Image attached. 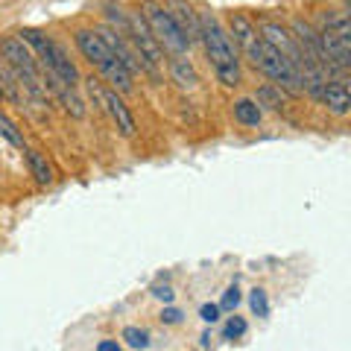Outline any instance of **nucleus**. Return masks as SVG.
I'll list each match as a JSON object with an SVG mask.
<instances>
[{"label": "nucleus", "instance_id": "nucleus-24", "mask_svg": "<svg viewBox=\"0 0 351 351\" xmlns=\"http://www.w3.org/2000/svg\"><path fill=\"white\" fill-rule=\"evenodd\" d=\"M161 322H167V325L182 322V311H176V307H164V313H161Z\"/></svg>", "mask_w": 351, "mask_h": 351}, {"label": "nucleus", "instance_id": "nucleus-18", "mask_svg": "<svg viewBox=\"0 0 351 351\" xmlns=\"http://www.w3.org/2000/svg\"><path fill=\"white\" fill-rule=\"evenodd\" d=\"M249 304H252V313H255V316H261V319H267V316H269V299H267V293H263V290H252L249 293Z\"/></svg>", "mask_w": 351, "mask_h": 351}, {"label": "nucleus", "instance_id": "nucleus-6", "mask_svg": "<svg viewBox=\"0 0 351 351\" xmlns=\"http://www.w3.org/2000/svg\"><path fill=\"white\" fill-rule=\"evenodd\" d=\"M167 12L173 15L176 27L182 29V36L188 38V44H196L199 41V12L188 3V0H170Z\"/></svg>", "mask_w": 351, "mask_h": 351}, {"label": "nucleus", "instance_id": "nucleus-20", "mask_svg": "<svg viewBox=\"0 0 351 351\" xmlns=\"http://www.w3.org/2000/svg\"><path fill=\"white\" fill-rule=\"evenodd\" d=\"M85 88H88V97L94 100V106H100L103 108V100H106V88L100 80H94V76H88L85 80Z\"/></svg>", "mask_w": 351, "mask_h": 351}, {"label": "nucleus", "instance_id": "nucleus-9", "mask_svg": "<svg viewBox=\"0 0 351 351\" xmlns=\"http://www.w3.org/2000/svg\"><path fill=\"white\" fill-rule=\"evenodd\" d=\"M167 64H170V80L176 85H179V88H196V82H199V73H196L193 62L188 56H170Z\"/></svg>", "mask_w": 351, "mask_h": 351}, {"label": "nucleus", "instance_id": "nucleus-12", "mask_svg": "<svg viewBox=\"0 0 351 351\" xmlns=\"http://www.w3.org/2000/svg\"><path fill=\"white\" fill-rule=\"evenodd\" d=\"M234 120L237 123H243V126H258L261 120H263V108L252 100V97H243V100H237L234 103Z\"/></svg>", "mask_w": 351, "mask_h": 351}, {"label": "nucleus", "instance_id": "nucleus-5", "mask_svg": "<svg viewBox=\"0 0 351 351\" xmlns=\"http://www.w3.org/2000/svg\"><path fill=\"white\" fill-rule=\"evenodd\" d=\"M319 103L331 114H337V117H346L351 112V88H348L346 76H339V80H325L322 94H319Z\"/></svg>", "mask_w": 351, "mask_h": 351}, {"label": "nucleus", "instance_id": "nucleus-2", "mask_svg": "<svg viewBox=\"0 0 351 351\" xmlns=\"http://www.w3.org/2000/svg\"><path fill=\"white\" fill-rule=\"evenodd\" d=\"M138 12L144 15L147 27H149V32H152V38L158 41L161 53L167 50L170 56H188L191 44H188V38L182 36V29L176 27L173 15L167 12V6H164V3H158V0H144Z\"/></svg>", "mask_w": 351, "mask_h": 351}, {"label": "nucleus", "instance_id": "nucleus-17", "mask_svg": "<svg viewBox=\"0 0 351 351\" xmlns=\"http://www.w3.org/2000/svg\"><path fill=\"white\" fill-rule=\"evenodd\" d=\"M123 339H126L129 348H147L149 346V334L144 331V328H135V325L123 328Z\"/></svg>", "mask_w": 351, "mask_h": 351}, {"label": "nucleus", "instance_id": "nucleus-1", "mask_svg": "<svg viewBox=\"0 0 351 351\" xmlns=\"http://www.w3.org/2000/svg\"><path fill=\"white\" fill-rule=\"evenodd\" d=\"M199 41L208 53V62H211L217 80L226 88L240 85V80H243V73H240V53L234 50L228 32L219 27V21L211 12H199Z\"/></svg>", "mask_w": 351, "mask_h": 351}, {"label": "nucleus", "instance_id": "nucleus-25", "mask_svg": "<svg viewBox=\"0 0 351 351\" xmlns=\"http://www.w3.org/2000/svg\"><path fill=\"white\" fill-rule=\"evenodd\" d=\"M97 351H120V346L114 343V339H103V343L97 346Z\"/></svg>", "mask_w": 351, "mask_h": 351}, {"label": "nucleus", "instance_id": "nucleus-8", "mask_svg": "<svg viewBox=\"0 0 351 351\" xmlns=\"http://www.w3.org/2000/svg\"><path fill=\"white\" fill-rule=\"evenodd\" d=\"M103 112H108V117L114 120V126H117V132H120L123 138H132V135H135V117H132L129 106L123 103V97H117V91H112V88L106 91Z\"/></svg>", "mask_w": 351, "mask_h": 351}, {"label": "nucleus", "instance_id": "nucleus-19", "mask_svg": "<svg viewBox=\"0 0 351 351\" xmlns=\"http://www.w3.org/2000/svg\"><path fill=\"white\" fill-rule=\"evenodd\" d=\"M240 302H243V295H240V287H237V284H232V287H228V290L223 293V299H219V311L234 313Z\"/></svg>", "mask_w": 351, "mask_h": 351}, {"label": "nucleus", "instance_id": "nucleus-21", "mask_svg": "<svg viewBox=\"0 0 351 351\" xmlns=\"http://www.w3.org/2000/svg\"><path fill=\"white\" fill-rule=\"evenodd\" d=\"M246 334V319L243 316H232V319H228V325H226V339H240Z\"/></svg>", "mask_w": 351, "mask_h": 351}, {"label": "nucleus", "instance_id": "nucleus-23", "mask_svg": "<svg viewBox=\"0 0 351 351\" xmlns=\"http://www.w3.org/2000/svg\"><path fill=\"white\" fill-rule=\"evenodd\" d=\"M152 295H156V299H161L164 304H170V302L176 299V293H173L170 284H156V287H152Z\"/></svg>", "mask_w": 351, "mask_h": 351}, {"label": "nucleus", "instance_id": "nucleus-15", "mask_svg": "<svg viewBox=\"0 0 351 351\" xmlns=\"http://www.w3.org/2000/svg\"><path fill=\"white\" fill-rule=\"evenodd\" d=\"M255 103L258 106H267V108H272V112H281V91L276 85H261L258 88V94H255Z\"/></svg>", "mask_w": 351, "mask_h": 351}, {"label": "nucleus", "instance_id": "nucleus-10", "mask_svg": "<svg viewBox=\"0 0 351 351\" xmlns=\"http://www.w3.org/2000/svg\"><path fill=\"white\" fill-rule=\"evenodd\" d=\"M0 97H6L9 103H24V97H21V82H18V73L9 68V64L0 59Z\"/></svg>", "mask_w": 351, "mask_h": 351}, {"label": "nucleus", "instance_id": "nucleus-13", "mask_svg": "<svg viewBox=\"0 0 351 351\" xmlns=\"http://www.w3.org/2000/svg\"><path fill=\"white\" fill-rule=\"evenodd\" d=\"M100 73L106 76L108 82H112V91H129V88H132V73H129V71H126V68H123V64H120L117 59L108 62Z\"/></svg>", "mask_w": 351, "mask_h": 351}, {"label": "nucleus", "instance_id": "nucleus-11", "mask_svg": "<svg viewBox=\"0 0 351 351\" xmlns=\"http://www.w3.org/2000/svg\"><path fill=\"white\" fill-rule=\"evenodd\" d=\"M24 152H27V164H29L32 179H36L41 188H47V184L53 182V167H50V161L44 158L38 149H24Z\"/></svg>", "mask_w": 351, "mask_h": 351}, {"label": "nucleus", "instance_id": "nucleus-14", "mask_svg": "<svg viewBox=\"0 0 351 351\" xmlns=\"http://www.w3.org/2000/svg\"><path fill=\"white\" fill-rule=\"evenodd\" d=\"M103 9H106V18L112 21V29H117V32H123V36H126V27H129V12H123V6L114 3V0H106Z\"/></svg>", "mask_w": 351, "mask_h": 351}, {"label": "nucleus", "instance_id": "nucleus-7", "mask_svg": "<svg viewBox=\"0 0 351 351\" xmlns=\"http://www.w3.org/2000/svg\"><path fill=\"white\" fill-rule=\"evenodd\" d=\"M228 32L234 36V44L246 53V56L258 47V41H261L255 21H252L249 15H243V12H232V15H228Z\"/></svg>", "mask_w": 351, "mask_h": 351}, {"label": "nucleus", "instance_id": "nucleus-16", "mask_svg": "<svg viewBox=\"0 0 351 351\" xmlns=\"http://www.w3.org/2000/svg\"><path fill=\"white\" fill-rule=\"evenodd\" d=\"M0 135H3V138L9 141V144H12V147L24 149V135H21V132H18V126H15L12 120H9L3 112H0Z\"/></svg>", "mask_w": 351, "mask_h": 351}, {"label": "nucleus", "instance_id": "nucleus-4", "mask_svg": "<svg viewBox=\"0 0 351 351\" xmlns=\"http://www.w3.org/2000/svg\"><path fill=\"white\" fill-rule=\"evenodd\" d=\"M73 41H76V47H80V53L94 64L97 71H103L108 62H112V50L103 44V38L97 36V29H76L73 32Z\"/></svg>", "mask_w": 351, "mask_h": 351}, {"label": "nucleus", "instance_id": "nucleus-3", "mask_svg": "<svg viewBox=\"0 0 351 351\" xmlns=\"http://www.w3.org/2000/svg\"><path fill=\"white\" fill-rule=\"evenodd\" d=\"M255 68L261 71V73H267L272 82H276V88L278 91H287V94H293V97H299V94H304L302 91V82H299V76H295V71H293V64L281 56L278 50H272L269 44H263V41H258V47L249 53L246 56Z\"/></svg>", "mask_w": 351, "mask_h": 351}, {"label": "nucleus", "instance_id": "nucleus-22", "mask_svg": "<svg viewBox=\"0 0 351 351\" xmlns=\"http://www.w3.org/2000/svg\"><path fill=\"white\" fill-rule=\"evenodd\" d=\"M219 313H223V311H219V304H211V302L199 307V316H202V322H208V325H214V322L219 319Z\"/></svg>", "mask_w": 351, "mask_h": 351}]
</instances>
